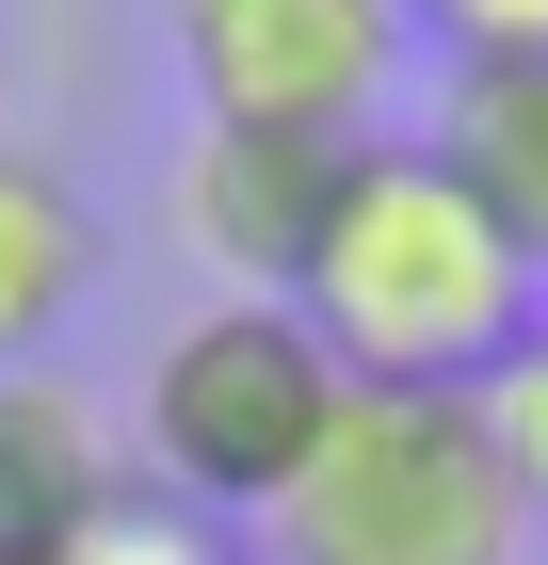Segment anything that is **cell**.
Instances as JSON below:
<instances>
[{"label":"cell","instance_id":"11","mask_svg":"<svg viewBox=\"0 0 548 565\" xmlns=\"http://www.w3.org/2000/svg\"><path fill=\"white\" fill-rule=\"evenodd\" d=\"M404 33H436L452 65H548V0H404Z\"/></svg>","mask_w":548,"mask_h":565},{"label":"cell","instance_id":"1","mask_svg":"<svg viewBox=\"0 0 548 565\" xmlns=\"http://www.w3.org/2000/svg\"><path fill=\"white\" fill-rule=\"evenodd\" d=\"M291 323L339 355V388H452L484 404L501 355L548 323V275L501 243V211L468 194L436 146H355L323 194V243L291 275Z\"/></svg>","mask_w":548,"mask_h":565},{"label":"cell","instance_id":"7","mask_svg":"<svg viewBox=\"0 0 548 565\" xmlns=\"http://www.w3.org/2000/svg\"><path fill=\"white\" fill-rule=\"evenodd\" d=\"M97 291V211H82V178L33 162V146L0 130V372H49V340L82 323Z\"/></svg>","mask_w":548,"mask_h":565},{"label":"cell","instance_id":"3","mask_svg":"<svg viewBox=\"0 0 548 565\" xmlns=\"http://www.w3.org/2000/svg\"><path fill=\"white\" fill-rule=\"evenodd\" d=\"M323 420H339V355L307 340L275 291H226V307H194V323L146 355L129 452H146V484L194 501V518H275L307 484V452H323Z\"/></svg>","mask_w":548,"mask_h":565},{"label":"cell","instance_id":"10","mask_svg":"<svg viewBox=\"0 0 548 565\" xmlns=\"http://www.w3.org/2000/svg\"><path fill=\"white\" fill-rule=\"evenodd\" d=\"M484 436H501V469H516V501H533V533H548V323L501 355V388H484Z\"/></svg>","mask_w":548,"mask_h":565},{"label":"cell","instance_id":"9","mask_svg":"<svg viewBox=\"0 0 548 565\" xmlns=\"http://www.w3.org/2000/svg\"><path fill=\"white\" fill-rule=\"evenodd\" d=\"M49 565H243V533H226V518H194V501H162V484L129 469V501L82 533V550H49Z\"/></svg>","mask_w":548,"mask_h":565},{"label":"cell","instance_id":"12","mask_svg":"<svg viewBox=\"0 0 548 565\" xmlns=\"http://www.w3.org/2000/svg\"><path fill=\"white\" fill-rule=\"evenodd\" d=\"M243 565H258V550H243Z\"/></svg>","mask_w":548,"mask_h":565},{"label":"cell","instance_id":"2","mask_svg":"<svg viewBox=\"0 0 548 565\" xmlns=\"http://www.w3.org/2000/svg\"><path fill=\"white\" fill-rule=\"evenodd\" d=\"M258 565H533V501H516L484 404L339 388L307 484L258 518Z\"/></svg>","mask_w":548,"mask_h":565},{"label":"cell","instance_id":"6","mask_svg":"<svg viewBox=\"0 0 548 565\" xmlns=\"http://www.w3.org/2000/svg\"><path fill=\"white\" fill-rule=\"evenodd\" d=\"M129 501V452L65 372H0V565H49L82 550L97 518Z\"/></svg>","mask_w":548,"mask_h":565},{"label":"cell","instance_id":"8","mask_svg":"<svg viewBox=\"0 0 548 565\" xmlns=\"http://www.w3.org/2000/svg\"><path fill=\"white\" fill-rule=\"evenodd\" d=\"M436 162L501 211V243L548 275V65H452V114H436Z\"/></svg>","mask_w":548,"mask_h":565},{"label":"cell","instance_id":"5","mask_svg":"<svg viewBox=\"0 0 548 565\" xmlns=\"http://www.w3.org/2000/svg\"><path fill=\"white\" fill-rule=\"evenodd\" d=\"M339 162H355V146H291V130H226V114H194V146H178V243H194L226 291H275V307H291Z\"/></svg>","mask_w":548,"mask_h":565},{"label":"cell","instance_id":"4","mask_svg":"<svg viewBox=\"0 0 548 565\" xmlns=\"http://www.w3.org/2000/svg\"><path fill=\"white\" fill-rule=\"evenodd\" d=\"M404 49H420L404 0H178L194 114H226V130H291V146H372Z\"/></svg>","mask_w":548,"mask_h":565}]
</instances>
